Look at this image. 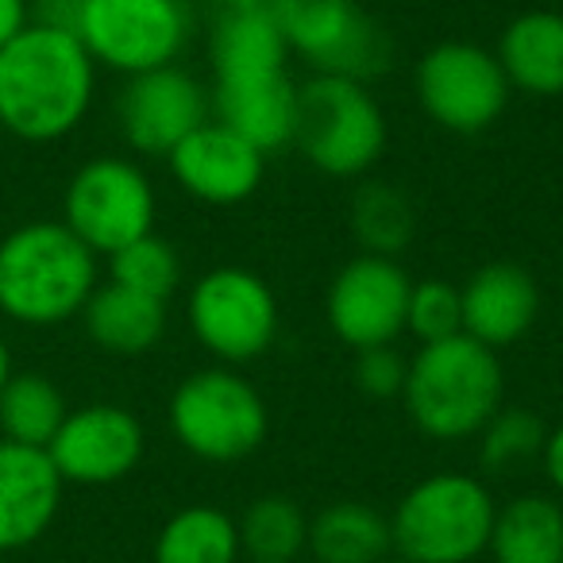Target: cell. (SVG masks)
<instances>
[{
	"label": "cell",
	"instance_id": "37",
	"mask_svg": "<svg viewBox=\"0 0 563 563\" xmlns=\"http://www.w3.org/2000/svg\"><path fill=\"white\" fill-rule=\"evenodd\" d=\"M383 563H401V560H383Z\"/></svg>",
	"mask_w": 563,
	"mask_h": 563
},
{
	"label": "cell",
	"instance_id": "1",
	"mask_svg": "<svg viewBox=\"0 0 563 563\" xmlns=\"http://www.w3.org/2000/svg\"><path fill=\"white\" fill-rule=\"evenodd\" d=\"M93 89V55L66 27L32 20L0 47V128L16 140H66L86 120Z\"/></svg>",
	"mask_w": 563,
	"mask_h": 563
},
{
	"label": "cell",
	"instance_id": "33",
	"mask_svg": "<svg viewBox=\"0 0 563 563\" xmlns=\"http://www.w3.org/2000/svg\"><path fill=\"white\" fill-rule=\"evenodd\" d=\"M32 24V0H0V47Z\"/></svg>",
	"mask_w": 563,
	"mask_h": 563
},
{
	"label": "cell",
	"instance_id": "11",
	"mask_svg": "<svg viewBox=\"0 0 563 563\" xmlns=\"http://www.w3.org/2000/svg\"><path fill=\"white\" fill-rule=\"evenodd\" d=\"M413 86L424 117L452 135H478L494 128L514 93L494 51L463 40L424 51Z\"/></svg>",
	"mask_w": 563,
	"mask_h": 563
},
{
	"label": "cell",
	"instance_id": "18",
	"mask_svg": "<svg viewBox=\"0 0 563 563\" xmlns=\"http://www.w3.org/2000/svg\"><path fill=\"white\" fill-rule=\"evenodd\" d=\"M209 104L224 128L255 143L263 155L294 143V120H298V86L290 70L255 74V78L212 81Z\"/></svg>",
	"mask_w": 563,
	"mask_h": 563
},
{
	"label": "cell",
	"instance_id": "31",
	"mask_svg": "<svg viewBox=\"0 0 563 563\" xmlns=\"http://www.w3.org/2000/svg\"><path fill=\"white\" fill-rule=\"evenodd\" d=\"M406 375H409V363L401 360V352L394 344L355 352V386H360L367 398H375V401L401 398Z\"/></svg>",
	"mask_w": 563,
	"mask_h": 563
},
{
	"label": "cell",
	"instance_id": "7",
	"mask_svg": "<svg viewBox=\"0 0 563 563\" xmlns=\"http://www.w3.org/2000/svg\"><path fill=\"white\" fill-rule=\"evenodd\" d=\"M97 66L135 74L174 66L194 35L186 0H81L74 27Z\"/></svg>",
	"mask_w": 563,
	"mask_h": 563
},
{
	"label": "cell",
	"instance_id": "28",
	"mask_svg": "<svg viewBox=\"0 0 563 563\" xmlns=\"http://www.w3.org/2000/svg\"><path fill=\"white\" fill-rule=\"evenodd\" d=\"M548 424L532 409L501 406L478 432V463L486 475H509L521 463L537 460L544 448Z\"/></svg>",
	"mask_w": 563,
	"mask_h": 563
},
{
	"label": "cell",
	"instance_id": "3",
	"mask_svg": "<svg viewBox=\"0 0 563 563\" xmlns=\"http://www.w3.org/2000/svg\"><path fill=\"white\" fill-rule=\"evenodd\" d=\"M406 413L421 437L437 444H463L506 406V375L494 347L460 336L421 344L406 375Z\"/></svg>",
	"mask_w": 563,
	"mask_h": 563
},
{
	"label": "cell",
	"instance_id": "9",
	"mask_svg": "<svg viewBox=\"0 0 563 563\" xmlns=\"http://www.w3.org/2000/svg\"><path fill=\"white\" fill-rule=\"evenodd\" d=\"M271 12L317 74L371 81L390 70V40L355 0H271Z\"/></svg>",
	"mask_w": 563,
	"mask_h": 563
},
{
	"label": "cell",
	"instance_id": "24",
	"mask_svg": "<svg viewBox=\"0 0 563 563\" xmlns=\"http://www.w3.org/2000/svg\"><path fill=\"white\" fill-rule=\"evenodd\" d=\"M155 563H243L240 525L220 506H186L155 537Z\"/></svg>",
	"mask_w": 563,
	"mask_h": 563
},
{
	"label": "cell",
	"instance_id": "22",
	"mask_svg": "<svg viewBox=\"0 0 563 563\" xmlns=\"http://www.w3.org/2000/svg\"><path fill=\"white\" fill-rule=\"evenodd\" d=\"M494 563H563V506L548 494H521L494 514Z\"/></svg>",
	"mask_w": 563,
	"mask_h": 563
},
{
	"label": "cell",
	"instance_id": "25",
	"mask_svg": "<svg viewBox=\"0 0 563 563\" xmlns=\"http://www.w3.org/2000/svg\"><path fill=\"white\" fill-rule=\"evenodd\" d=\"M352 235L363 247V255L398 258L417 235V209L406 197V189L390 181H363L347 205Z\"/></svg>",
	"mask_w": 563,
	"mask_h": 563
},
{
	"label": "cell",
	"instance_id": "23",
	"mask_svg": "<svg viewBox=\"0 0 563 563\" xmlns=\"http://www.w3.org/2000/svg\"><path fill=\"white\" fill-rule=\"evenodd\" d=\"M317 563H383L394 552L390 517L367 501H332L309 517V544Z\"/></svg>",
	"mask_w": 563,
	"mask_h": 563
},
{
	"label": "cell",
	"instance_id": "4",
	"mask_svg": "<svg viewBox=\"0 0 563 563\" xmlns=\"http://www.w3.org/2000/svg\"><path fill=\"white\" fill-rule=\"evenodd\" d=\"M490 486L463 471H440L413 483L390 514V544L401 563H471L494 529Z\"/></svg>",
	"mask_w": 563,
	"mask_h": 563
},
{
	"label": "cell",
	"instance_id": "2",
	"mask_svg": "<svg viewBox=\"0 0 563 563\" xmlns=\"http://www.w3.org/2000/svg\"><path fill=\"white\" fill-rule=\"evenodd\" d=\"M97 290V255L63 220H27L0 240V313L27 329L81 317Z\"/></svg>",
	"mask_w": 563,
	"mask_h": 563
},
{
	"label": "cell",
	"instance_id": "8",
	"mask_svg": "<svg viewBox=\"0 0 563 563\" xmlns=\"http://www.w3.org/2000/svg\"><path fill=\"white\" fill-rule=\"evenodd\" d=\"M186 317L197 344L224 367L258 360L278 336V298L247 266L205 271L189 290Z\"/></svg>",
	"mask_w": 563,
	"mask_h": 563
},
{
	"label": "cell",
	"instance_id": "34",
	"mask_svg": "<svg viewBox=\"0 0 563 563\" xmlns=\"http://www.w3.org/2000/svg\"><path fill=\"white\" fill-rule=\"evenodd\" d=\"M217 4V16L220 12H258V9H271V0H212Z\"/></svg>",
	"mask_w": 563,
	"mask_h": 563
},
{
	"label": "cell",
	"instance_id": "10",
	"mask_svg": "<svg viewBox=\"0 0 563 563\" xmlns=\"http://www.w3.org/2000/svg\"><path fill=\"white\" fill-rule=\"evenodd\" d=\"M63 224L93 255H112L155 232V186L132 158H89L66 186Z\"/></svg>",
	"mask_w": 563,
	"mask_h": 563
},
{
	"label": "cell",
	"instance_id": "27",
	"mask_svg": "<svg viewBox=\"0 0 563 563\" xmlns=\"http://www.w3.org/2000/svg\"><path fill=\"white\" fill-rule=\"evenodd\" d=\"M240 544L247 560L294 563L309 544V517L286 494H263L240 517Z\"/></svg>",
	"mask_w": 563,
	"mask_h": 563
},
{
	"label": "cell",
	"instance_id": "13",
	"mask_svg": "<svg viewBox=\"0 0 563 563\" xmlns=\"http://www.w3.org/2000/svg\"><path fill=\"white\" fill-rule=\"evenodd\" d=\"M143 448H147V432L132 409L117 401H93L66 413L63 429L47 444V455L63 483L112 486L140 467Z\"/></svg>",
	"mask_w": 563,
	"mask_h": 563
},
{
	"label": "cell",
	"instance_id": "16",
	"mask_svg": "<svg viewBox=\"0 0 563 563\" xmlns=\"http://www.w3.org/2000/svg\"><path fill=\"white\" fill-rule=\"evenodd\" d=\"M63 486L47 448L0 440V552H20L47 537L63 509Z\"/></svg>",
	"mask_w": 563,
	"mask_h": 563
},
{
	"label": "cell",
	"instance_id": "20",
	"mask_svg": "<svg viewBox=\"0 0 563 563\" xmlns=\"http://www.w3.org/2000/svg\"><path fill=\"white\" fill-rule=\"evenodd\" d=\"M86 332L101 352L109 355H147L163 344L166 336V301L135 294L128 286H97L93 298L81 309Z\"/></svg>",
	"mask_w": 563,
	"mask_h": 563
},
{
	"label": "cell",
	"instance_id": "6",
	"mask_svg": "<svg viewBox=\"0 0 563 563\" xmlns=\"http://www.w3.org/2000/svg\"><path fill=\"white\" fill-rule=\"evenodd\" d=\"M166 421L174 440L205 463L247 460L271 429L263 394L232 367H205L181 378L166 406Z\"/></svg>",
	"mask_w": 563,
	"mask_h": 563
},
{
	"label": "cell",
	"instance_id": "26",
	"mask_svg": "<svg viewBox=\"0 0 563 563\" xmlns=\"http://www.w3.org/2000/svg\"><path fill=\"white\" fill-rule=\"evenodd\" d=\"M66 398L40 371H12L9 386L0 394V432L16 444L47 448L66 421Z\"/></svg>",
	"mask_w": 563,
	"mask_h": 563
},
{
	"label": "cell",
	"instance_id": "5",
	"mask_svg": "<svg viewBox=\"0 0 563 563\" xmlns=\"http://www.w3.org/2000/svg\"><path fill=\"white\" fill-rule=\"evenodd\" d=\"M390 128L367 81L317 74L298 86L294 143L329 178H363L383 158Z\"/></svg>",
	"mask_w": 563,
	"mask_h": 563
},
{
	"label": "cell",
	"instance_id": "36",
	"mask_svg": "<svg viewBox=\"0 0 563 563\" xmlns=\"http://www.w3.org/2000/svg\"><path fill=\"white\" fill-rule=\"evenodd\" d=\"M243 563H266V560H243Z\"/></svg>",
	"mask_w": 563,
	"mask_h": 563
},
{
	"label": "cell",
	"instance_id": "17",
	"mask_svg": "<svg viewBox=\"0 0 563 563\" xmlns=\"http://www.w3.org/2000/svg\"><path fill=\"white\" fill-rule=\"evenodd\" d=\"M463 301V332L478 344L514 347L529 336L540 313V286L525 266L517 263H486L460 286Z\"/></svg>",
	"mask_w": 563,
	"mask_h": 563
},
{
	"label": "cell",
	"instance_id": "14",
	"mask_svg": "<svg viewBox=\"0 0 563 563\" xmlns=\"http://www.w3.org/2000/svg\"><path fill=\"white\" fill-rule=\"evenodd\" d=\"M212 104L205 86L181 66H158V70L128 78L117 101L120 132L128 147L140 155H170L189 132L209 120Z\"/></svg>",
	"mask_w": 563,
	"mask_h": 563
},
{
	"label": "cell",
	"instance_id": "12",
	"mask_svg": "<svg viewBox=\"0 0 563 563\" xmlns=\"http://www.w3.org/2000/svg\"><path fill=\"white\" fill-rule=\"evenodd\" d=\"M409 274L398 258L383 255H355L336 271L329 282V329L352 352L363 347H383L406 332V306H409Z\"/></svg>",
	"mask_w": 563,
	"mask_h": 563
},
{
	"label": "cell",
	"instance_id": "15",
	"mask_svg": "<svg viewBox=\"0 0 563 563\" xmlns=\"http://www.w3.org/2000/svg\"><path fill=\"white\" fill-rule=\"evenodd\" d=\"M170 174L194 201L212 209H232L258 194L266 178V155L224 128L220 120H205L197 132H189L178 147L166 155Z\"/></svg>",
	"mask_w": 563,
	"mask_h": 563
},
{
	"label": "cell",
	"instance_id": "35",
	"mask_svg": "<svg viewBox=\"0 0 563 563\" xmlns=\"http://www.w3.org/2000/svg\"><path fill=\"white\" fill-rule=\"evenodd\" d=\"M9 378H12V352H9V344H4V336H0V394H4Z\"/></svg>",
	"mask_w": 563,
	"mask_h": 563
},
{
	"label": "cell",
	"instance_id": "30",
	"mask_svg": "<svg viewBox=\"0 0 563 563\" xmlns=\"http://www.w3.org/2000/svg\"><path fill=\"white\" fill-rule=\"evenodd\" d=\"M406 332H413L421 344L460 336L463 332L460 286H452V282H444V278L413 282V286H409V306H406Z\"/></svg>",
	"mask_w": 563,
	"mask_h": 563
},
{
	"label": "cell",
	"instance_id": "21",
	"mask_svg": "<svg viewBox=\"0 0 563 563\" xmlns=\"http://www.w3.org/2000/svg\"><path fill=\"white\" fill-rule=\"evenodd\" d=\"M212 81L255 78V74L290 70V47L271 9L258 12H220L209 40Z\"/></svg>",
	"mask_w": 563,
	"mask_h": 563
},
{
	"label": "cell",
	"instance_id": "29",
	"mask_svg": "<svg viewBox=\"0 0 563 563\" xmlns=\"http://www.w3.org/2000/svg\"><path fill=\"white\" fill-rule=\"evenodd\" d=\"M109 271L117 286H128L135 294H147V298L166 301L181 286V258L174 251L170 240L147 232L140 240H132L128 247L112 251Z\"/></svg>",
	"mask_w": 563,
	"mask_h": 563
},
{
	"label": "cell",
	"instance_id": "32",
	"mask_svg": "<svg viewBox=\"0 0 563 563\" xmlns=\"http://www.w3.org/2000/svg\"><path fill=\"white\" fill-rule=\"evenodd\" d=\"M540 463H544V475L552 483V490L563 494V424L548 429L544 448H540Z\"/></svg>",
	"mask_w": 563,
	"mask_h": 563
},
{
	"label": "cell",
	"instance_id": "19",
	"mask_svg": "<svg viewBox=\"0 0 563 563\" xmlns=\"http://www.w3.org/2000/svg\"><path fill=\"white\" fill-rule=\"evenodd\" d=\"M509 89L529 97L563 93V12L532 9L514 16L494 47Z\"/></svg>",
	"mask_w": 563,
	"mask_h": 563
}]
</instances>
